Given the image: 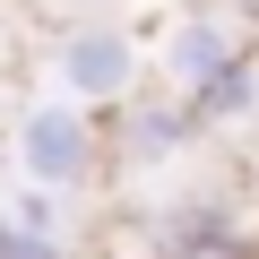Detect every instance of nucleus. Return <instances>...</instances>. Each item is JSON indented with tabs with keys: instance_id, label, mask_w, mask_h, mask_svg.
Instances as JSON below:
<instances>
[{
	"instance_id": "f257e3e1",
	"label": "nucleus",
	"mask_w": 259,
	"mask_h": 259,
	"mask_svg": "<svg viewBox=\"0 0 259 259\" xmlns=\"http://www.w3.org/2000/svg\"><path fill=\"white\" fill-rule=\"evenodd\" d=\"M95 156H104V139H95V112H87L78 95L35 104V112L18 121V173L44 182V190H78V182L95 173Z\"/></svg>"
},
{
	"instance_id": "f03ea898",
	"label": "nucleus",
	"mask_w": 259,
	"mask_h": 259,
	"mask_svg": "<svg viewBox=\"0 0 259 259\" xmlns=\"http://www.w3.org/2000/svg\"><path fill=\"white\" fill-rule=\"evenodd\" d=\"M61 87L78 104H121L130 87H139V35L121 26H78L61 44Z\"/></svg>"
},
{
	"instance_id": "7ed1b4c3",
	"label": "nucleus",
	"mask_w": 259,
	"mask_h": 259,
	"mask_svg": "<svg viewBox=\"0 0 259 259\" xmlns=\"http://www.w3.org/2000/svg\"><path fill=\"white\" fill-rule=\"evenodd\" d=\"M225 61H242V52H233V35H225V18H182V26H173V44H164V78H173V87H190V95H199Z\"/></svg>"
},
{
	"instance_id": "20e7f679",
	"label": "nucleus",
	"mask_w": 259,
	"mask_h": 259,
	"mask_svg": "<svg viewBox=\"0 0 259 259\" xmlns=\"http://www.w3.org/2000/svg\"><path fill=\"white\" fill-rule=\"evenodd\" d=\"M250 104H259V69H250V61H225V69L190 95V112H199V121H242Z\"/></svg>"
},
{
	"instance_id": "39448f33",
	"label": "nucleus",
	"mask_w": 259,
	"mask_h": 259,
	"mask_svg": "<svg viewBox=\"0 0 259 259\" xmlns=\"http://www.w3.org/2000/svg\"><path fill=\"white\" fill-rule=\"evenodd\" d=\"M0 259H69L44 225H26V216H0Z\"/></svg>"
}]
</instances>
